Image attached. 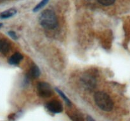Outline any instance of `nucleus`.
<instances>
[{"mask_svg": "<svg viewBox=\"0 0 130 121\" xmlns=\"http://www.w3.org/2000/svg\"><path fill=\"white\" fill-rule=\"evenodd\" d=\"M3 26V23H0V28H1Z\"/></svg>", "mask_w": 130, "mask_h": 121, "instance_id": "14", "label": "nucleus"}, {"mask_svg": "<svg viewBox=\"0 0 130 121\" xmlns=\"http://www.w3.org/2000/svg\"><path fill=\"white\" fill-rule=\"evenodd\" d=\"M55 90L57 91V93H58V94H59L61 96V97H62V98H63V100H64L65 102H66V103H67V104L68 105H71V101H70V100L69 99V98H67V97H66V95H65L64 93H63V92H62V91L60 90V89H58V88H55Z\"/></svg>", "mask_w": 130, "mask_h": 121, "instance_id": "10", "label": "nucleus"}, {"mask_svg": "<svg viewBox=\"0 0 130 121\" xmlns=\"http://www.w3.org/2000/svg\"><path fill=\"white\" fill-rule=\"evenodd\" d=\"M10 42L5 39H0V52L6 54L10 50Z\"/></svg>", "mask_w": 130, "mask_h": 121, "instance_id": "6", "label": "nucleus"}, {"mask_svg": "<svg viewBox=\"0 0 130 121\" xmlns=\"http://www.w3.org/2000/svg\"><path fill=\"white\" fill-rule=\"evenodd\" d=\"M37 92L39 97L42 98H48L53 95V89L48 83L40 82L37 86Z\"/></svg>", "mask_w": 130, "mask_h": 121, "instance_id": "3", "label": "nucleus"}, {"mask_svg": "<svg viewBox=\"0 0 130 121\" xmlns=\"http://www.w3.org/2000/svg\"><path fill=\"white\" fill-rule=\"evenodd\" d=\"M95 103L98 107L105 112H110L114 108L112 100L107 93L103 92H96L94 96Z\"/></svg>", "mask_w": 130, "mask_h": 121, "instance_id": "2", "label": "nucleus"}, {"mask_svg": "<svg viewBox=\"0 0 130 121\" xmlns=\"http://www.w3.org/2000/svg\"><path fill=\"white\" fill-rule=\"evenodd\" d=\"M49 1L50 0H42L40 3H38V5L35 6V7H34V8L33 9V11H34V12H36V11H39L41 9L43 8L44 7V6H45L47 3H48V1Z\"/></svg>", "mask_w": 130, "mask_h": 121, "instance_id": "9", "label": "nucleus"}, {"mask_svg": "<svg viewBox=\"0 0 130 121\" xmlns=\"http://www.w3.org/2000/svg\"><path fill=\"white\" fill-rule=\"evenodd\" d=\"M17 13V10L15 8H10L0 13V18L2 19H6L12 17Z\"/></svg>", "mask_w": 130, "mask_h": 121, "instance_id": "7", "label": "nucleus"}, {"mask_svg": "<svg viewBox=\"0 0 130 121\" xmlns=\"http://www.w3.org/2000/svg\"><path fill=\"white\" fill-rule=\"evenodd\" d=\"M86 121H95V120L93 119V117H91V116L88 115L87 117V118H86Z\"/></svg>", "mask_w": 130, "mask_h": 121, "instance_id": "13", "label": "nucleus"}, {"mask_svg": "<svg viewBox=\"0 0 130 121\" xmlns=\"http://www.w3.org/2000/svg\"><path fill=\"white\" fill-rule=\"evenodd\" d=\"M46 107L48 111L53 113H59L63 111V106L62 103L58 100H52L48 102L46 105Z\"/></svg>", "mask_w": 130, "mask_h": 121, "instance_id": "4", "label": "nucleus"}, {"mask_svg": "<svg viewBox=\"0 0 130 121\" xmlns=\"http://www.w3.org/2000/svg\"><path fill=\"white\" fill-rule=\"evenodd\" d=\"M39 20L41 26L47 29H54L58 24L55 12L53 10L48 9L42 11Z\"/></svg>", "mask_w": 130, "mask_h": 121, "instance_id": "1", "label": "nucleus"}, {"mask_svg": "<svg viewBox=\"0 0 130 121\" xmlns=\"http://www.w3.org/2000/svg\"><path fill=\"white\" fill-rule=\"evenodd\" d=\"M98 1L103 6H108L112 5L115 3L116 0H98Z\"/></svg>", "mask_w": 130, "mask_h": 121, "instance_id": "11", "label": "nucleus"}, {"mask_svg": "<svg viewBox=\"0 0 130 121\" xmlns=\"http://www.w3.org/2000/svg\"><path fill=\"white\" fill-rule=\"evenodd\" d=\"M24 57L20 53L16 52L13 54L8 59V63L11 65H18L22 61Z\"/></svg>", "mask_w": 130, "mask_h": 121, "instance_id": "5", "label": "nucleus"}, {"mask_svg": "<svg viewBox=\"0 0 130 121\" xmlns=\"http://www.w3.org/2000/svg\"><path fill=\"white\" fill-rule=\"evenodd\" d=\"M40 74V71L39 68L36 64L32 66L29 72V76L31 78H36L39 77Z\"/></svg>", "mask_w": 130, "mask_h": 121, "instance_id": "8", "label": "nucleus"}, {"mask_svg": "<svg viewBox=\"0 0 130 121\" xmlns=\"http://www.w3.org/2000/svg\"><path fill=\"white\" fill-rule=\"evenodd\" d=\"M8 35H10V37H11V38H12L13 39H14V40H17V39H18V37L16 33L15 32L13 31H10L8 32Z\"/></svg>", "mask_w": 130, "mask_h": 121, "instance_id": "12", "label": "nucleus"}]
</instances>
